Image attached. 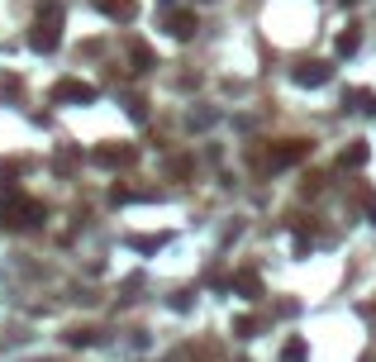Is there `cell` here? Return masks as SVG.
Wrapping results in <instances>:
<instances>
[{
    "label": "cell",
    "mask_w": 376,
    "mask_h": 362,
    "mask_svg": "<svg viewBox=\"0 0 376 362\" xmlns=\"http://www.w3.org/2000/svg\"><path fill=\"white\" fill-rule=\"evenodd\" d=\"M58 43H63V10H58V5H48L43 15L33 19L29 48H33V53H53Z\"/></svg>",
    "instance_id": "6da1fadb"
},
{
    "label": "cell",
    "mask_w": 376,
    "mask_h": 362,
    "mask_svg": "<svg viewBox=\"0 0 376 362\" xmlns=\"http://www.w3.org/2000/svg\"><path fill=\"white\" fill-rule=\"evenodd\" d=\"M53 100H58V105H91V100H95V86H91V81L67 77V81H58V86H53Z\"/></svg>",
    "instance_id": "7a4b0ae2"
},
{
    "label": "cell",
    "mask_w": 376,
    "mask_h": 362,
    "mask_svg": "<svg viewBox=\"0 0 376 362\" xmlns=\"http://www.w3.org/2000/svg\"><path fill=\"white\" fill-rule=\"evenodd\" d=\"M305 153H310V143H286V148L272 153V167H291V162H300Z\"/></svg>",
    "instance_id": "3957f363"
},
{
    "label": "cell",
    "mask_w": 376,
    "mask_h": 362,
    "mask_svg": "<svg viewBox=\"0 0 376 362\" xmlns=\"http://www.w3.org/2000/svg\"><path fill=\"white\" fill-rule=\"evenodd\" d=\"M296 81H300V86H324V81H329V67H324V63L296 67Z\"/></svg>",
    "instance_id": "277c9868"
},
{
    "label": "cell",
    "mask_w": 376,
    "mask_h": 362,
    "mask_svg": "<svg viewBox=\"0 0 376 362\" xmlns=\"http://www.w3.org/2000/svg\"><path fill=\"white\" fill-rule=\"evenodd\" d=\"M167 29H172L176 38H190V33H195V15H190V10H176V15H167Z\"/></svg>",
    "instance_id": "5b68a950"
},
{
    "label": "cell",
    "mask_w": 376,
    "mask_h": 362,
    "mask_svg": "<svg viewBox=\"0 0 376 362\" xmlns=\"http://www.w3.org/2000/svg\"><path fill=\"white\" fill-rule=\"evenodd\" d=\"M100 10H105L110 19H134V15H139V5H134V0H100Z\"/></svg>",
    "instance_id": "8992f818"
},
{
    "label": "cell",
    "mask_w": 376,
    "mask_h": 362,
    "mask_svg": "<svg viewBox=\"0 0 376 362\" xmlns=\"http://www.w3.org/2000/svg\"><path fill=\"white\" fill-rule=\"evenodd\" d=\"M95 162L114 167V162H134V153H129V148H100V153H95Z\"/></svg>",
    "instance_id": "52a82bcc"
},
{
    "label": "cell",
    "mask_w": 376,
    "mask_h": 362,
    "mask_svg": "<svg viewBox=\"0 0 376 362\" xmlns=\"http://www.w3.org/2000/svg\"><path fill=\"white\" fill-rule=\"evenodd\" d=\"M362 162H367V143H353L343 153V167H362Z\"/></svg>",
    "instance_id": "ba28073f"
},
{
    "label": "cell",
    "mask_w": 376,
    "mask_h": 362,
    "mask_svg": "<svg viewBox=\"0 0 376 362\" xmlns=\"http://www.w3.org/2000/svg\"><path fill=\"white\" fill-rule=\"evenodd\" d=\"M358 43H362V33H358V29L338 33V53H358Z\"/></svg>",
    "instance_id": "9c48e42d"
},
{
    "label": "cell",
    "mask_w": 376,
    "mask_h": 362,
    "mask_svg": "<svg viewBox=\"0 0 376 362\" xmlns=\"http://www.w3.org/2000/svg\"><path fill=\"white\" fill-rule=\"evenodd\" d=\"M281 358L286 362H305V344H300V339H291V344L281 348Z\"/></svg>",
    "instance_id": "30bf717a"
},
{
    "label": "cell",
    "mask_w": 376,
    "mask_h": 362,
    "mask_svg": "<svg viewBox=\"0 0 376 362\" xmlns=\"http://www.w3.org/2000/svg\"><path fill=\"white\" fill-rule=\"evenodd\" d=\"M143 67H153V53L143 43H134V72H143Z\"/></svg>",
    "instance_id": "8fae6325"
},
{
    "label": "cell",
    "mask_w": 376,
    "mask_h": 362,
    "mask_svg": "<svg viewBox=\"0 0 376 362\" xmlns=\"http://www.w3.org/2000/svg\"><path fill=\"white\" fill-rule=\"evenodd\" d=\"M238 286H243V291H248V296H257V291H262V286H257V277H252V272H243V277H238Z\"/></svg>",
    "instance_id": "7c38bea8"
}]
</instances>
